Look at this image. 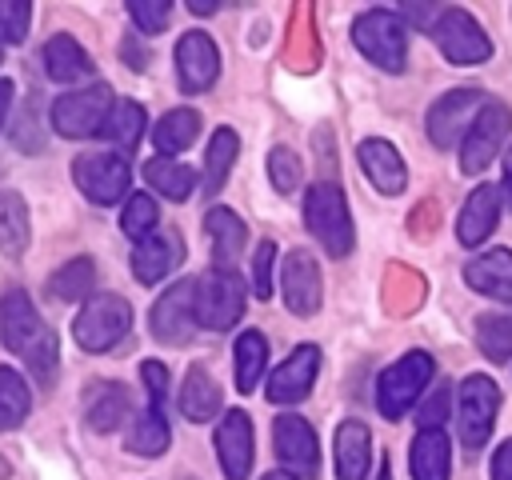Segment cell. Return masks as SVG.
Returning <instances> with one entry per match:
<instances>
[{"label":"cell","instance_id":"7402d4cb","mask_svg":"<svg viewBox=\"0 0 512 480\" xmlns=\"http://www.w3.org/2000/svg\"><path fill=\"white\" fill-rule=\"evenodd\" d=\"M464 284L480 296L512 300V248H492V252H480L476 260H468Z\"/></svg>","mask_w":512,"mask_h":480},{"label":"cell","instance_id":"60d3db41","mask_svg":"<svg viewBox=\"0 0 512 480\" xmlns=\"http://www.w3.org/2000/svg\"><path fill=\"white\" fill-rule=\"evenodd\" d=\"M28 24H32V4H24V0L0 4V40L4 44H20L28 36Z\"/></svg>","mask_w":512,"mask_h":480},{"label":"cell","instance_id":"681fc988","mask_svg":"<svg viewBox=\"0 0 512 480\" xmlns=\"http://www.w3.org/2000/svg\"><path fill=\"white\" fill-rule=\"evenodd\" d=\"M120 52H124V60H132V68H144V52L136 44H124Z\"/></svg>","mask_w":512,"mask_h":480},{"label":"cell","instance_id":"cb8c5ba5","mask_svg":"<svg viewBox=\"0 0 512 480\" xmlns=\"http://www.w3.org/2000/svg\"><path fill=\"white\" fill-rule=\"evenodd\" d=\"M224 408V396H220V384L212 380V372L204 364H192L184 372V388H180V412L192 420V424H204V420H216Z\"/></svg>","mask_w":512,"mask_h":480},{"label":"cell","instance_id":"4316f807","mask_svg":"<svg viewBox=\"0 0 512 480\" xmlns=\"http://www.w3.org/2000/svg\"><path fill=\"white\" fill-rule=\"evenodd\" d=\"M84 420L92 432H112L128 420V392L116 380H100L84 396Z\"/></svg>","mask_w":512,"mask_h":480},{"label":"cell","instance_id":"f5cc1de1","mask_svg":"<svg viewBox=\"0 0 512 480\" xmlns=\"http://www.w3.org/2000/svg\"><path fill=\"white\" fill-rule=\"evenodd\" d=\"M376 480H392V472H388V464H380V476Z\"/></svg>","mask_w":512,"mask_h":480},{"label":"cell","instance_id":"d6986e66","mask_svg":"<svg viewBox=\"0 0 512 480\" xmlns=\"http://www.w3.org/2000/svg\"><path fill=\"white\" fill-rule=\"evenodd\" d=\"M356 160H360V172L368 176V184L380 192V196H400L404 184H408V168H404V156L380 140V136H368L356 144Z\"/></svg>","mask_w":512,"mask_h":480},{"label":"cell","instance_id":"ee69618b","mask_svg":"<svg viewBox=\"0 0 512 480\" xmlns=\"http://www.w3.org/2000/svg\"><path fill=\"white\" fill-rule=\"evenodd\" d=\"M140 376H144V388H148V408H160L164 412V396H168V368L160 360H144L140 364Z\"/></svg>","mask_w":512,"mask_h":480},{"label":"cell","instance_id":"603a6c76","mask_svg":"<svg viewBox=\"0 0 512 480\" xmlns=\"http://www.w3.org/2000/svg\"><path fill=\"white\" fill-rule=\"evenodd\" d=\"M372 464V432L360 420L336 428V480H364Z\"/></svg>","mask_w":512,"mask_h":480},{"label":"cell","instance_id":"b9f144b4","mask_svg":"<svg viewBox=\"0 0 512 480\" xmlns=\"http://www.w3.org/2000/svg\"><path fill=\"white\" fill-rule=\"evenodd\" d=\"M128 16H132V24L140 32H160L168 24V16H172V4L168 0H132Z\"/></svg>","mask_w":512,"mask_h":480},{"label":"cell","instance_id":"6da1fadb","mask_svg":"<svg viewBox=\"0 0 512 480\" xmlns=\"http://www.w3.org/2000/svg\"><path fill=\"white\" fill-rule=\"evenodd\" d=\"M0 340L12 356H20L28 364L32 380L40 388H48L56 380V332L40 320L36 304L20 288L4 292V300H0Z\"/></svg>","mask_w":512,"mask_h":480},{"label":"cell","instance_id":"7dc6e473","mask_svg":"<svg viewBox=\"0 0 512 480\" xmlns=\"http://www.w3.org/2000/svg\"><path fill=\"white\" fill-rule=\"evenodd\" d=\"M8 108H12V80L0 76V128H4V120H8Z\"/></svg>","mask_w":512,"mask_h":480},{"label":"cell","instance_id":"ac0fdd59","mask_svg":"<svg viewBox=\"0 0 512 480\" xmlns=\"http://www.w3.org/2000/svg\"><path fill=\"white\" fill-rule=\"evenodd\" d=\"M216 460L224 480H248L252 472V420L240 408H228L216 424Z\"/></svg>","mask_w":512,"mask_h":480},{"label":"cell","instance_id":"30bf717a","mask_svg":"<svg viewBox=\"0 0 512 480\" xmlns=\"http://www.w3.org/2000/svg\"><path fill=\"white\" fill-rule=\"evenodd\" d=\"M432 40H436V48L444 52V60H452V64H484V60L492 56L488 32H484V28L476 24V16L464 12V8L440 12L436 24H432Z\"/></svg>","mask_w":512,"mask_h":480},{"label":"cell","instance_id":"484cf974","mask_svg":"<svg viewBox=\"0 0 512 480\" xmlns=\"http://www.w3.org/2000/svg\"><path fill=\"white\" fill-rule=\"evenodd\" d=\"M204 232H208V240H212V260H216V268L232 272V264H236V256L244 252V240H248L244 220H240L232 208H212V212L204 216Z\"/></svg>","mask_w":512,"mask_h":480},{"label":"cell","instance_id":"f6af8a7d","mask_svg":"<svg viewBox=\"0 0 512 480\" xmlns=\"http://www.w3.org/2000/svg\"><path fill=\"white\" fill-rule=\"evenodd\" d=\"M444 412H448V388H436L432 400L420 408V428H440L444 424Z\"/></svg>","mask_w":512,"mask_h":480},{"label":"cell","instance_id":"ab89813d","mask_svg":"<svg viewBox=\"0 0 512 480\" xmlns=\"http://www.w3.org/2000/svg\"><path fill=\"white\" fill-rule=\"evenodd\" d=\"M300 176H304L300 156H296L292 148L276 144V148L268 152V180H272V188H276V192H296V188H300Z\"/></svg>","mask_w":512,"mask_h":480},{"label":"cell","instance_id":"3957f363","mask_svg":"<svg viewBox=\"0 0 512 480\" xmlns=\"http://www.w3.org/2000/svg\"><path fill=\"white\" fill-rule=\"evenodd\" d=\"M304 224L324 244V252L332 260H344L352 252V212H348V200H344L340 184L320 180V184L308 188V196H304Z\"/></svg>","mask_w":512,"mask_h":480},{"label":"cell","instance_id":"4fadbf2b","mask_svg":"<svg viewBox=\"0 0 512 480\" xmlns=\"http://www.w3.org/2000/svg\"><path fill=\"white\" fill-rule=\"evenodd\" d=\"M272 444H276V456L284 464V472L292 480H316V460H320V444H316V432L304 416H276L272 424Z\"/></svg>","mask_w":512,"mask_h":480},{"label":"cell","instance_id":"8d00e7d4","mask_svg":"<svg viewBox=\"0 0 512 480\" xmlns=\"http://www.w3.org/2000/svg\"><path fill=\"white\" fill-rule=\"evenodd\" d=\"M32 408V392H28V380L16 372V368H4L0 364V432L16 428Z\"/></svg>","mask_w":512,"mask_h":480},{"label":"cell","instance_id":"ba28073f","mask_svg":"<svg viewBox=\"0 0 512 480\" xmlns=\"http://www.w3.org/2000/svg\"><path fill=\"white\" fill-rule=\"evenodd\" d=\"M508 132H512V112H508V104L484 100V108L472 116V124H468V132H464V140H460V172H468V176L484 172V168L496 160V152L504 148Z\"/></svg>","mask_w":512,"mask_h":480},{"label":"cell","instance_id":"83f0119b","mask_svg":"<svg viewBox=\"0 0 512 480\" xmlns=\"http://www.w3.org/2000/svg\"><path fill=\"white\" fill-rule=\"evenodd\" d=\"M200 136V112L196 108H172L156 120L152 128V144H156V156H180L184 148H192V140Z\"/></svg>","mask_w":512,"mask_h":480},{"label":"cell","instance_id":"ffe728a7","mask_svg":"<svg viewBox=\"0 0 512 480\" xmlns=\"http://www.w3.org/2000/svg\"><path fill=\"white\" fill-rule=\"evenodd\" d=\"M500 204H504V196H500L496 184L472 188L468 200H464V208H460V216H456V240H460L464 248L484 244V240L492 236L496 220H500Z\"/></svg>","mask_w":512,"mask_h":480},{"label":"cell","instance_id":"e0dca14e","mask_svg":"<svg viewBox=\"0 0 512 480\" xmlns=\"http://www.w3.org/2000/svg\"><path fill=\"white\" fill-rule=\"evenodd\" d=\"M316 372H320V348L316 344H300L292 348V356L268 376V400L272 404H300L312 384H316Z\"/></svg>","mask_w":512,"mask_h":480},{"label":"cell","instance_id":"44dd1931","mask_svg":"<svg viewBox=\"0 0 512 480\" xmlns=\"http://www.w3.org/2000/svg\"><path fill=\"white\" fill-rule=\"evenodd\" d=\"M184 260V244L172 228H156L152 236H144L132 252V272L140 284H160L176 264Z\"/></svg>","mask_w":512,"mask_h":480},{"label":"cell","instance_id":"7a4b0ae2","mask_svg":"<svg viewBox=\"0 0 512 480\" xmlns=\"http://www.w3.org/2000/svg\"><path fill=\"white\" fill-rule=\"evenodd\" d=\"M352 44L364 60H372L384 72H404L408 64V24L404 16L388 8H368L352 20Z\"/></svg>","mask_w":512,"mask_h":480},{"label":"cell","instance_id":"277c9868","mask_svg":"<svg viewBox=\"0 0 512 480\" xmlns=\"http://www.w3.org/2000/svg\"><path fill=\"white\" fill-rule=\"evenodd\" d=\"M132 328V304L116 292H96L84 300V308L72 320V336L84 352H108L120 344Z\"/></svg>","mask_w":512,"mask_h":480},{"label":"cell","instance_id":"816d5d0a","mask_svg":"<svg viewBox=\"0 0 512 480\" xmlns=\"http://www.w3.org/2000/svg\"><path fill=\"white\" fill-rule=\"evenodd\" d=\"M260 480H292L288 472H268V476H260Z\"/></svg>","mask_w":512,"mask_h":480},{"label":"cell","instance_id":"2e32d148","mask_svg":"<svg viewBox=\"0 0 512 480\" xmlns=\"http://www.w3.org/2000/svg\"><path fill=\"white\" fill-rule=\"evenodd\" d=\"M320 264L312 260V252L296 248L284 256L280 264V296H284V308L296 312V316H312L320 308Z\"/></svg>","mask_w":512,"mask_h":480},{"label":"cell","instance_id":"5b68a950","mask_svg":"<svg viewBox=\"0 0 512 480\" xmlns=\"http://www.w3.org/2000/svg\"><path fill=\"white\" fill-rule=\"evenodd\" d=\"M432 376H436V364L420 348H412L396 364H388L380 372V380H376V408H380V416L384 420H400L420 400V392L428 388Z\"/></svg>","mask_w":512,"mask_h":480},{"label":"cell","instance_id":"4dcf8cb0","mask_svg":"<svg viewBox=\"0 0 512 480\" xmlns=\"http://www.w3.org/2000/svg\"><path fill=\"white\" fill-rule=\"evenodd\" d=\"M28 204L20 192H0V252L8 260H20L28 248Z\"/></svg>","mask_w":512,"mask_h":480},{"label":"cell","instance_id":"836d02e7","mask_svg":"<svg viewBox=\"0 0 512 480\" xmlns=\"http://www.w3.org/2000/svg\"><path fill=\"white\" fill-rule=\"evenodd\" d=\"M232 356H236V388L256 392V384L264 380V368H268V340L260 332H240Z\"/></svg>","mask_w":512,"mask_h":480},{"label":"cell","instance_id":"8fae6325","mask_svg":"<svg viewBox=\"0 0 512 480\" xmlns=\"http://www.w3.org/2000/svg\"><path fill=\"white\" fill-rule=\"evenodd\" d=\"M72 176H76V188L92 200V204H116L120 196H128V180H132V168L120 152H80L76 164H72Z\"/></svg>","mask_w":512,"mask_h":480},{"label":"cell","instance_id":"d6a6232c","mask_svg":"<svg viewBox=\"0 0 512 480\" xmlns=\"http://www.w3.org/2000/svg\"><path fill=\"white\" fill-rule=\"evenodd\" d=\"M236 152H240V140L232 128H216V136L208 140V152H204V196H216L236 164Z\"/></svg>","mask_w":512,"mask_h":480},{"label":"cell","instance_id":"c3c4849f","mask_svg":"<svg viewBox=\"0 0 512 480\" xmlns=\"http://www.w3.org/2000/svg\"><path fill=\"white\" fill-rule=\"evenodd\" d=\"M500 196H504L508 208H512V148H508V156H504V184H500Z\"/></svg>","mask_w":512,"mask_h":480},{"label":"cell","instance_id":"5bb4252c","mask_svg":"<svg viewBox=\"0 0 512 480\" xmlns=\"http://www.w3.org/2000/svg\"><path fill=\"white\" fill-rule=\"evenodd\" d=\"M152 336L160 344H184L196 328V280H176L168 292H160V300L148 312Z\"/></svg>","mask_w":512,"mask_h":480},{"label":"cell","instance_id":"d4e9b609","mask_svg":"<svg viewBox=\"0 0 512 480\" xmlns=\"http://www.w3.org/2000/svg\"><path fill=\"white\" fill-rule=\"evenodd\" d=\"M408 464H412V480H448V472H452V452H448L444 428H420V432L412 436Z\"/></svg>","mask_w":512,"mask_h":480},{"label":"cell","instance_id":"f907efd6","mask_svg":"<svg viewBox=\"0 0 512 480\" xmlns=\"http://www.w3.org/2000/svg\"><path fill=\"white\" fill-rule=\"evenodd\" d=\"M188 8H192V12H200V16H212V12H216V0H192Z\"/></svg>","mask_w":512,"mask_h":480},{"label":"cell","instance_id":"d590c367","mask_svg":"<svg viewBox=\"0 0 512 480\" xmlns=\"http://www.w3.org/2000/svg\"><path fill=\"white\" fill-rule=\"evenodd\" d=\"M92 284H96V264L88 256H76V260H64L60 272H52L48 292H52V300L72 304V300H84L92 292Z\"/></svg>","mask_w":512,"mask_h":480},{"label":"cell","instance_id":"52a82bcc","mask_svg":"<svg viewBox=\"0 0 512 480\" xmlns=\"http://www.w3.org/2000/svg\"><path fill=\"white\" fill-rule=\"evenodd\" d=\"M112 88L108 84H84L76 92H64L52 100L48 116H52V128L68 140H84V136H100L108 112H112Z\"/></svg>","mask_w":512,"mask_h":480},{"label":"cell","instance_id":"e575fe53","mask_svg":"<svg viewBox=\"0 0 512 480\" xmlns=\"http://www.w3.org/2000/svg\"><path fill=\"white\" fill-rule=\"evenodd\" d=\"M100 136L108 144H116L120 152H132L140 144V136H144V108L132 104V100H116L108 120H104V128H100Z\"/></svg>","mask_w":512,"mask_h":480},{"label":"cell","instance_id":"f546056e","mask_svg":"<svg viewBox=\"0 0 512 480\" xmlns=\"http://www.w3.org/2000/svg\"><path fill=\"white\" fill-rule=\"evenodd\" d=\"M172 432H168V420L160 408H140L132 420H128V432H124V448L136 452V456H160L168 448Z\"/></svg>","mask_w":512,"mask_h":480},{"label":"cell","instance_id":"f1b7e54d","mask_svg":"<svg viewBox=\"0 0 512 480\" xmlns=\"http://www.w3.org/2000/svg\"><path fill=\"white\" fill-rule=\"evenodd\" d=\"M44 72L60 84H72V80H84L92 72V60L76 36H52L44 44Z\"/></svg>","mask_w":512,"mask_h":480},{"label":"cell","instance_id":"7c38bea8","mask_svg":"<svg viewBox=\"0 0 512 480\" xmlns=\"http://www.w3.org/2000/svg\"><path fill=\"white\" fill-rule=\"evenodd\" d=\"M480 108H484V92H480V88H452V92H444V96L428 108V116H424L428 140H432L436 148L460 144L464 132H468V124H472V116H476Z\"/></svg>","mask_w":512,"mask_h":480},{"label":"cell","instance_id":"8992f818","mask_svg":"<svg viewBox=\"0 0 512 480\" xmlns=\"http://www.w3.org/2000/svg\"><path fill=\"white\" fill-rule=\"evenodd\" d=\"M496 412H500V388L492 376H464V384L456 388V432H460V444L464 452H480L492 436V424H496Z\"/></svg>","mask_w":512,"mask_h":480},{"label":"cell","instance_id":"1f68e13d","mask_svg":"<svg viewBox=\"0 0 512 480\" xmlns=\"http://www.w3.org/2000/svg\"><path fill=\"white\" fill-rule=\"evenodd\" d=\"M144 180H148L160 196H168V200H188L192 188H196V172H192L188 164L172 160V156H152V160L144 164Z\"/></svg>","mask_w":512,"mask_h":480},{"label":"cell","instance_id":"db71d44e","mask_svg":"<svg viewBox=\"0 0 512 480\" xmlns=\"http://www.w3.org/2000/svg\"><path fill=\"white\" fill-rule=\"evenodd\" d=\"M0 60H4V40H0Z\"/></svg>","mask_w":512,"mask_h":480},{"label":"cell","instance_id":"7bdbcfd3","mask_svg":"<svg viewBox=\"0 0 512 480\" xmlns=\"http://www.w3.org/2000/svg\"><path fill=\"white\" fill-rule=\"evenodd\" d=\"M272 260H276V244L272 240H260L256 244V256H252V292H256V300H268L272 296Z\"/></svg>","mask_w":512,"mask_h":480},{"label":"cell","instance_id":"74e56055","mask_svg":"<svg viewBox=\"0 0 512 480\" xmlns=\"http://www.w3.org/2000/svg\"><path fill=\"white\" fill-rule=\"evenodd\" d=\"M476 344L492 364H504L512 356V316L508 312H484L476 320Z\"/></svg>","mask_w":512,"mask_h":480},{"label":"cell","instance_id":"9c48e42d","mask_svg":"<svg viewBox=\"0 0 512 480\" xmlns=\"http://www.w3.org/2000/svg\"><path fill=\"white\" fill-rule=\"evenodd\" d=\"M244 316V280L236 272L212 268L196 276V324L224 332Z\"/></svg>","mask_w":512,"mask_h":480},{"label":"cell","instance_id":"9a60e30c","mask_svg":"<svg viewBox=\"0 0 512 480\" xmlns=\"http://www.w3.org/2000/svg\"><path fill=\"white\" fill-rule=\"evenodd\" d=\"M220 76V52L208 32H184L176 40V80L188 96L208 92Z\"/></svg>","mask_w":512,"mask_h":480},{"label":"cell","instance_id":"f35d334b","mask_svg":"<svg viewBox=\"0 0 512 480\" xmlns=\"http://www.w3.org/2000/svg\"><path fill=\"white\" fill-rule=\"evenodd\" d=\"M156 224H160V208H156V200H152L148 192H128V204H124V212H120V228H124V236H132V240L140 244L144 236L156 232Z\"/></svg>","mask_w":512,"mask_h":480},{"label":"cell","instance_id":"bcb514c9","mask_svg":"<svg viewBox=\"0 0 512 480\" xmlns=\"http://www.w3.org/2000/svg\"><path fill=\"white\" fill-rule=\"evenodd\" d=\"M492 480H512V436L492 456Z\"/></svg>","mask_w":512,"mask_h":480}]
</instances>
